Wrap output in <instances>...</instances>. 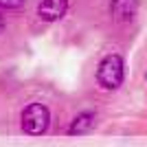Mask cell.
<instances>
[{
	"label": "cell",
	"mask_w": 147,
	"mask_h": 147,
	"mask_svg": "<svg viewBox=\"0 0 147 147\" xmlns=\"http://www.w3.org/2000/svg\"><path fill=\"white\" fill-rule=\"evenodd\" d=\"M97 84L101 90H119L125 79V61L119 53H110L97 66Z\"/></svg>",
	"instance_id": "obj_1"
},
{
	"label": "cell",
	"mask_w": 147,
	"mask_h": 147,
	"mask_svg": "<svg viewBox=\"0 0 147 147\" xmlns=\"http://www.w3.org/2000/svg\"><path fill=\"white\" fill-rule=\"evenodd\" d=\"M51 125V110L40 101L26 103L20 112V129L26 136H42Z\"/></svg>",
	"instance_id": "obj_2"
},
{
	"label": "cell",
	"mask_w": 147,
	"mask_h": 147,
	"mask_svg": "<svg viewBox=\"0 0 147 147\" xmlns=\"http://www.w3.org/2000/svg\"><path fill=\"white\" fill-rule=\"evenodd\" d=\"M68 11V0H40L37 16L44 22H59Z\"/></svg>",
	"instance_id": "obj_3"
},
{
	"label": "cell",
	"mask_w": 147,
	"mask_h": 147,
	"mask_svg": "<svg viewBox=\"0 0 147 147\" xmlns=\"http://www.w3.org/2000/svg\"><path fill=\"white\" fill-rule=\"evenodd\" d=\"M138 11V0H110V16L114 22H132Z\"/></svg>",
	"instance_id": "obj_4"
},
{
	"label": "cell",
	"mask_w": 147,
	"mask_h": 147,
	"mask_svg": "<svg viewBox=\"0 0 147 147\" xmlns=\"http://www.w3.org/2000/svg\"><path fill=\"white\" fill-rule=\"evenodd\" d=\"M94 125H97V114H94L92 110H84V112H79V114L70 121L68 134L70 136H84V134H88V132H92Z\"/></svg>",
	"instance_id": "obj_5"
},
{
	"label": "cell",
	"mask_w": 147,
	"mask_h": 147,
	"mask_svg": "<svg viewBox=\"0 0 147 147\" xmlns=\"http://www.w3.org/2000/svg\"><path fill=\"white\" fill-rule=\"evenodd\" d=\"M26 5V0H0V11H18Z\"/></svg>",
	"instance_id": "obj_6"
},
{
	"label": "cell",
	"mask_w": 147,
	"mask_h": 147,
	"mask_svg": "<svg viewBox=\"0 0 147 147\" xmlns=\"http://www.w3.org/2000/svg\"><path fill=\"white\" fill-rule=\"evenodd\" d=\"M5 29H7V18L2 16V11H0V33H5Z\"/></svg>",
	"instance_id": "obj_7"
}]
</instances>
